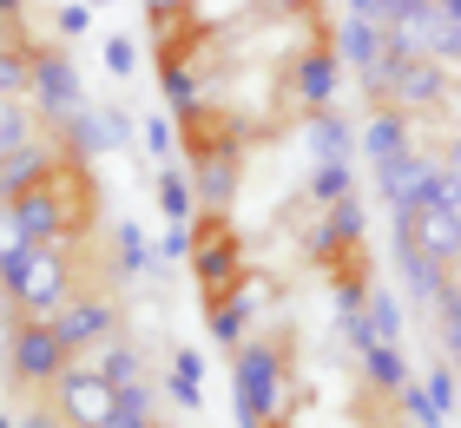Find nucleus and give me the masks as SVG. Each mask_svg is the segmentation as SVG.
Wrapping results in <instances>:
<instances>
[{
	"label": "nucleus",
	"instance_id": "obj_12",
	"mask_svg": "<svg viewBox=\"0 0 461 428\" xmlns=\"http://www.w3.org/2000/svg\"><path fill=\"white\" fill-rule=\"evenodd\" d=\"M337 67H343L337 47H310L297 59V105H303V113H323V105H330V93H337Z\"/></svg>",
	"mask_w": 461,
	"mask_h": 428
},
{
	"label": "nucleus",
	"instance_id": "obj_16",
	"mask_svg": "<svg viewBox=\"0 0 461 428\" xmlns=\"http://www.w3.org/2000/svg\"><path fill=\"white\" fill-rule=\"evenodd\" d=\"M79 362H93V369L106 376L113 389H125V382H145V376H139V350H132V342H119V336H113V342H99V350H86Z\"/></svg>",
	"mask_w": 461,
	"mask_h": 428
},
{
	"label": "nucleus",
	"instance_id": "obj_34",
	"mask_svg": "<svg viewBox=\"0 0 461 428\" xmlns=\"http://www.w3.org/2000/svg\"><path fill=\"white\" fill-rule=\"evenodd\" d=\"M270 428H284V422H270Z\"/></svg>",
	"mask_w": 461,
	"mask_h": 428
},
{
	"label": "nucleus",
	"instance_id": "obj_24",
	"mask_svg": "<svg viewBox=\"0 0 461 428\" xmlns=\"http://www.w3.org/2000/svg\"><path fill=\"white\" fill-rule=\"evenodd\" d=\"M113 238H119V270H125V277H132V270H145V238H139V231L119 218V224H113Z\"/></svg>",
	"mask_w": 461,
	"mask_h": 428
},
{
	"label": "nucleus",
	"instance_id": "obj_9",
	"mask_svg": "<svg viewBox=\"0 0 461 428\" xmlns=\"http://www.w3.org/2000/svg\"><path fill=\"white\" fill-rule=\"evenodd\" d=\"M442 33H448V14L435 7V0H409V7L389 20V47L402 53V59H429V53H442Z\"/></svg>",
	"mask_w": 461,
	"mask_h": 428
},
{
	"label": "nucleus",
	"instance_id": "obj_14",
	"mask_svg": "<svg viewBox=\"0 0 461 428\" xmlns=\"http://www.w3.org/2000/svg\"><path fill=\"white\" fill-rule=\"evenodd\" d=\"M337 53L349 59L356 73H369L375 59L389 53V27H375V20H363V14H349L343 27H337Z\"/></svg>",
	"mask_w": 461,
	"mask_h": 428
},
{
	"label": "nucleus",
	"instance_id": "obj_2",
	"mask_svg": "<svg viewBox=\"0 0 461 428\" xmlns=\"http://www.w3.org/2000/svg\"><path fill=\"white\" fill-rule=\"evenodd\" d=\"M192 270H198V296L204 310H218L224 296H238L250 284V264H244V244H238V224H230V211H204L192 218Z\"/></svg>",
	"mask_w": 461,
	"mask_h": 428
},
{
	"label": "nucleus",
	"instance_id": "obj_6",
	"mask_svg": "<svg viewBox=\"0 0 461 428\" xmlns=\"http://www.w3.org/2000/svg\"><path fill=\"white\" fill-rule=\"evenodd\" d=\"M53 396H59V415H67L73 428H106V415H113V382L99 376L93 362H79V356L59 369Z\"/></svg>",
	"mask_w": 461,
	"mask_h": 428
},
{
	"label": "nucleus",
	"instance_id": "obj_5",
	"mask_svg": "<svg viewBox=\"0 0 461 428\" xmlns=\"http://www.w3.org/2000/svg\"><path fill=\"white\" fill-rule=\"evenodd\" d=\"M67 342L53 336L47 316H20L14 310V330H7V369L20 382H59V369H67Z\"/></svg>",
	"mask_w": 461,
	"mask_h": 428
},
{
	"label": "nucleus",
	"instance_id": "obj_7",
	"mask_svg": "<svg viewBox=\"0 0 461 428\" xmlns=\"http://www.w3.org/2000/svg\"><path fill=\"white\" fill-rule=\"evenodd\" d=\"M33 99H40V113H47V125L73 119L79 105H86V93H79V73H73L67 53H33Z\"/></svg>",
	"mask_w": 461,
	"mask_h": 428
},
{
	"label": "nucleus",
	"instance_id": "obj_33",
	"mask_svg": "<svg viewBox=\"0 0 461 428\" xmlns=\"http://www.w3.org/2000/svg\"><path fill=\"white\" fill-rule=\"evenodd\" d=\"M86 7H113V0H86Z\"/></svg>",
	"mask_w": 461,
	"mask_h": 428
},
{
	"label": "nucleus",
	"instance_id": "obj_10",
	"mask_svg": "<svg viewBox=\"0 0 461 428\" xmlns=\"http://www.w3.org/2000/svg\"><path fill=\"white\" fill-rule=\"evenodd\" d=\"M448 99V73H442V59H402V73H395V93H389V105L402 119H415V113H435V105Z\"/></svg>",
	"mask_w": 461,
	"mask_h": 428
},
{
	"label": "nucleus",
	"instance_id": "obj_22",
	"mask_svg": "<svg viewBox=\"0 0 461 428\" xmlns=\"http://www.w3.org/2000/svg\"><path fill=\"white\" fill-rule=\"evenodd\" d=\"M310 198H317V205H343L349 198V165H323L317 159V171H310Z\"/></svg>",
	"mask_w": 461,
	"mask_h": 428
},
{
	"label": "nucleus",
	"instance_id": "obj_30",
	"mask_svg": "<svg viewBox=\"0 0 461 428\" xmlns=\"http://www.w3.org/2000/svg\"><path fill=\"white\" fill-rule=\"evenodd\" d=\"M435 7H442L448 20H461V0H435Z\"/></svg>",
	"mask_w": 461,
	"mask_h": 428
},
{
	"label": "nucleus",
	"instance_id": "obj_26",
	"mask_svg": "<svg viewBox=\"0 0 461 428\" xmlns=\"http://www.w3.org/2000/svg\"><path fill=\"white\" fill-rule=\"evenodd\" d=\"M145 145H152V152H158V165H172L165 152H172V145H178V125H165V119H145Z\"/></svg>",
	"mask_w": 461,
	"mask_h": 428
},
{
	"label": "nucleus",
	"instance_id": "obj_31",
	"mask_svg": "<svg viewBox=\"0 0 461 428\" xmlns=\"http://www.w3.org/2000/svg\"><path fill=\"white\" fill-rule=\"evenodd\" d=\"M369 428H402V422H395V415H383V422H369Z\"/></svg>",
	"mask_w": 461,
	"mask_h": 428
},
{
	"label": "nucleus",
	"instance_id": "obj_25",
	"mask_svg": "<svg viewBox=\"0 0 461 428\" xmlns=\"http://www.w3.org/2000/svg\"><path fill=\"white\" fill-rule=\"evenodd\" d=\"M422 396L435 402V415L448 422V409H455V369H429V382H422Z\"/></svg>",
	"mask_w": 461,
	"mask_h": 428
},
{
	"label": "nucleus",
	"instance_id": "obj_29",
	"mask_svg": "<svg viewBox=\"0 0 461 428\" xmlns=\"http://www.w3.org/2000/svg\"><path fill=\"white\" fill-rule=\"evenodd\" d=\"M59 33H86V0H79V7H59Z\"/></svg>",
	"mask_w": 461,
	"mask_h": 428
},
{
	"label": "nucleus",
	"instance_id": "obj_17",
	"mask_svg": "<svg viewBox=\"0 0 461 428\" xmlns=\"http://www.w3.org/2000/svg\"><path fill=\"white\" fill-rule=\"evenodd\" d=\"M363 362H369V389H383V396L409 389V369H402V350H395V342H369Z\"/></svg>",
	"mask_w": 461,
	"mask_h": 428
},
{
	"label": "nucleus",
	"instance_id": "obj_32",
	"mask_svg": "<svg viewBox=\"0 0 461 428\" xmlns=\"http://www.w3.org/2000/svg\"><path fill=\"white\" fill-rule=\"evenodd\" d=\"M270 7H310V0H270Z\"/></svg>",
	"mask_w": 461,
	"mask_h": 428
},
{
	"label": "nucleus",
	"instance_id": "obj_19",
	"mask_svg": "<svg viewBox=\"0 0 461 428\" xmlns=\"http://www.w3.org/2000/svg\"><path fill=\"white\" fill-rule=\"evenodd\" d=\"M310 145L323 165H349V125L337 113H310Z\"/></svg>",
	"mask_w": 461,
	"mask_h": 428
},
{
	"label": "nucleus",
	"instance_id": "obj_23",
	"mask_svg": "<svg viewBox=\"0 0 461 428\" xmlns=\"http://www.w3.org/2000/svg\"><path fill=\"white\" fill-rule=\"evenodd\" d=\"M172 396L185 409H198V356L192 350H178V362H172Z\"/></svg>",
	"mask_w": 461,
	"mask_h": 428
},
{
	"label": "nucleus",
	"instance_id": "obj_1",
	"mask_svg": "<svg viewBox=\"0 0 461 428\" xmlns=\"http://www.w3.org/2000/svg\"><path fill=\"white\" fill-rule=\"evenodd\" d=\"M14 218L27 224L33 244H79L99 218V185L79 152H59L53 171L40 178L33 191H20L14 198Z\"/></svg>",
	"mask_w": 461,
	"mask_h": 428
},
{
	"label": "nucleus",
	"instance_id": "obj_4",
	"mask_svg": "<svg viewBox=\"0 0 461 428\" xmlns=\"http://www.w3.org/2000/svg\"><path fill=\"white\" fill-rule=\"evenodd\" d=\"M244 113L230 99H192V105H178V145L198 159H212V152H244Z\"/></svg>",
	"mask_w": 461,
	"mask_h": 428
},
{
	"label": "nucleus",
	"instance_id": "obj_8",
	"mask_svg": "<svg viewBox=\"0 0 461 428\" xmlns=\"http://www.w3.org/2000/svg\"><path fill=\"white\" fill-rule=\"evenodd\" d=\"M53 323V336L67 342V356H86V350H99V342H113L119 336V323H113V310L99 304V296H73L59 316H47Z\"/></svg>",
	"mask_w": 461,
	"mask_h": 428
},
{
	"label": "nucleus",
	"instance_id": "obj_18",
	"mask_svg": "<svg viewBox=\"0 0 461 428\" xmlns=\"http://www.w3.org/2000/svg\"><path fill=\"white\" fill-rule=\"evenodd\" d=\"M158 205H165V218H172V224H192L198 218V191H192V178H185V171L178 165H158Z\"/></svg>",
	"mask_w": 461,
	"mask_h": 428
},
{
	"label": "nucleus",
	"instance_id": "obj_28",
	"mask_svg": "<svg viewBox=\"0 0 461 428\" xmlns=\"http://www.w3.org/2000/svg\"><path fill=\"white\" fill-rule=\"evenodd\" d=\"M106 73H113V79L132 73V47H125V40H106Z\"/></svg>",
	"mask_w": 461,
	"mask_h": 428
},
{
	"label": "nucleus",
	"instance_id": "obj_27",
	"mask_svg": "<svg viewBox=\"0 0 461 428\" xmlns=\"http://www.w3.org/2000/svg\"><path fill=\"white\" fill-rule=\"evenodd\" d=\"M402 7H409V0H356V14H363V20H375V27H389V20L402 14Z\"/></svg>",
	"mask_w": 461,
	"mask_h": 428
},
{
	"label": "nucleus",
	"instance_id": "obj_3",
	"mask_svg": "<svg viewBox=\"0 0 461 428\" xmlns=\"http://www.w3.org/2000/svg\"><path fill=\"white\" fill-rule=\"evenodd\" d=\"M230 382H238V415H244V428L284 422V409H290V369H284V356L270 350V342H250V350H238V369H230Z\"/></svg>",
	"mask_w": 461,
	"mask_h": 428
},
{
	"label": "nucleus",
	"instance_id": "obj_20",
	"mask_svg": "<svg viewBox=\"0 0 461 428\" xmlns=\"http://www.w3.org/2000/svg\"><path fill=\"white\" fill-rule=\"evenodd\" d=\"M106 428H152V389H145V382H125V389H113Z\"/></svg>",
	"mask_w": 461,
	"mask_h": 428
},
{
	"label": "nucleus",
	"instance_id": "obj_11",
	"mask_svg": "<svg viewBox=\"0 0 461 428\" xmlns=\"http://www.w3.org/2000/svg\"><path fill=\"white\" fill-rule=\"evenodd\" d=\"M238 171H244V152H212L192 165V191L204 211H230V198H238Z\"/></svg>",
	"mask_w": 461,
	"mask_h": 428
},
{
	"label": "nucleus",
	"instance_id": "obj_21",
	"mask_svg": "<svg viewBox=\"0 0 461 428\" xmlns=\"http://www.w3.org/2000/svg\"><path fill=\"white\" fill-rule=\"evenodd\" d=\"M0 93H33V47L0 40Z\"/></svg>",
	"mask_w": 461,
	"mask_h": 428
},
{
	"label": "nucleus",
	"instance_id": "obj_15",
	"mask_svg": "<svg viewBox=\"0 0 461 428\" xmlns=\"http://www.w3.org/2000/svg\"><path fill=\"white\" fill-rule=\"evenodd\" d=\"M363 145H369V159H375V165L415 152V145H409V119L395 113V105H369V132H363Z\"/></svg>",
	"mask_w": 461,
	"mask_h": 428
},
{
	"label": "nucleus",
	"instance_id": "obj_13",
	"mask_svg": "<svg viewBox=\"0 0 461 428\" xmlns=\"http://www.w3.org/2000/svg\"><path fill=\"white\" fill-rule=\"evenodd\" d=\"M40 119H47V113H40L33 93H0V159L20 152V145H33V139H47Z\"/></svg>",
	"mask_w": 461,
	"mask_h": 428
}]
</instances>
